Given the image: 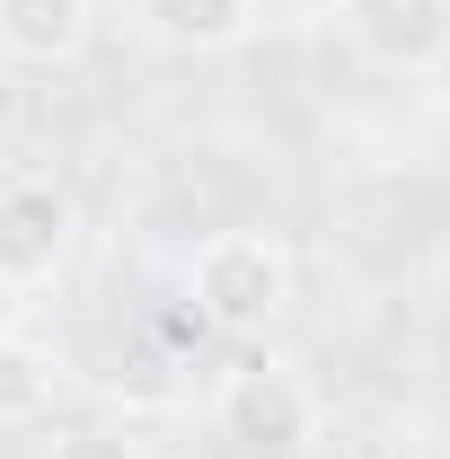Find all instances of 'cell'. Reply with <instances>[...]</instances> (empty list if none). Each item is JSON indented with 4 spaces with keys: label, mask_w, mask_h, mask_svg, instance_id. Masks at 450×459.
Segmentation results:
<instances>
[{
    "label": "cell",
    "mask_w": 450,
    "mask_h": 459,
    "mask_svg": "<svg viewBox=\"0 0 450 459\" xmlns=\"http://www.w3.org/2000/svg\"><path fill=\"white\" fill-rule=\"evenodd\" d=\"M291 247H282L274 230H212L203 247H195V265H186V300H195V318L203 327H221V336H265L282 309H291Z\"/></svg>",
    "instance_id": "1"
},
{
    "label": "cell",
    "mask_w": 450,
    "mask_h": 459,
    "mask_svg": "<svg viewBox=\"0 0 450 459\" xmlns=\"http://www.w3.org/2000/svg\"><path fill=\"white\" fill-rule=\"evenodd\" d=\"M212 424H221L247 459H300L318 433H327V406H318V389H309L282 353H256V362H238V371L221 380Z\"/></svg>",
    "instance_id": "2"
},
{
    "label": "cell",
    "mask_w": 450,
    "mask_h": 459,
    "mask_svg": "<svg viewBox=\"0 0 450 459\" xmlns=\"http://www.w3.org/2000/svg\"><path fill=\"white\" fill-rule=\"evenodd\" d=\"M71 195H62L54 177H0V274L9 283H54L62 265H71Z\"/></svg>",
    "instance_id": "3"
},
{
    "label": "cell",
    "mask_w": 450,
    "mask_h": 459,
    "mask_svg": "<svg viewBox=\"0 0 450 459\" xmlns=\"http://www.w3.org/2000/svg\"><path fill=\"white\" fill-rule=\"evenodd\" d=\"M353 54L380 71H433L450 62V0H344L336 9Z\"/></svg>",
    "instance_id": "4"
},
{
    "label": "cell",
    "mask_w": 450,
    "mask_h": 459,
    "mask_svg": "<svg viewBox=\"0 0 450 459\" xmlns=\"http://www.w3.org/2000/svg\"><path fill=\"white\" fill-rule=\"evenodd\" d=\"M98 0H0V54L27 71H62L89 54Z\"/></svg>",
    "instance_id": "5"
},
{
    "label": "cell",
    "mask_w": 450,
    "mask_h": 459,
    "mask_svg": "<svg viewBox=\"0 0 450 459\" xmlns=\"http://www.w3.org/2000/svg\"><path fill=\"white\" fill-rule=\"evenodd\" d=\"M133 27L169 54H221L256 27V0H133Z\"/></svg>",
    "instance_id": "6"
},
{
    "label": "cell",
    "mask_w": 450,
    "mask_h": 459,
    "mask_svg": "<svg viewBox=\"0 0 450 459\" xmlns=\"http://www.w3.org/2000/svg\"><path fill=\"white\" fill-rule=\"evenodd\" d=\"M62 398V362L45 353V344L9 336L0 344V424H45Z\"/></svg>",
    "instance_id": "7"
},
{
    "label": "cell",
    "mask_w": 450,
    "mask_h": 459,
    "mask_svg": "<svg viewBox=\"0 0 450 459\" xmlns=\"http://www.w3.org/2000/svg\"><path fill=\"white\" fill-rule=\"evenodd\" d=\"M45 459H142L124 433H107V424H71V433H54V451Z\"/></svg>",
    "instance_id": "8"
},
{
    "label": "cell",
    "mask_w": 450,
    "mask_h": 459,
    "mask_svg": "<svg viewBox=\"0 0 450 459\" xmlns=\"http://www.w3.org/2000/svg\"><path fill=\"white\" fill-rule=\"evenodd\" d=\"M18 318H27V283H9V274H0V344L18 336Z\"/></svg>",
    "instance_id": "9"
}]
</instances>
